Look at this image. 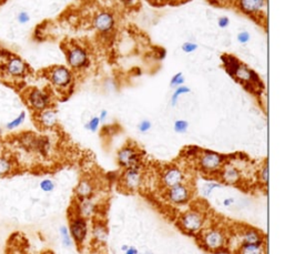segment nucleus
I'll return each mask as SVG.
<instances>
[{"instance_id":"2f4dec72","label":"nucleus","mask_w":284,"mask_h":254,"mask_svg":"<svg viewBox=\"0 0 284 254\" xmlns=\"http://www.w3.org/2000/svg\"><path fill=\"white\" fill-rule=\"evenodd\" d=\"M173 128H175V131L177 133H184V132H187V130L189 128V124L185 120H177L175 122Z\"/></svg>"},{"instance_id":"cd10ccee","label":"nucleus","mask_w":284,"mask_h":254,"mask_svg":"<svg viewBox=\"0 0 284 254\" xmlns=\"http://www.w3.org/2000/svg\"><path fill=\"white\" fill-rule=\"evenodd\" d=\"M190 88L187 86H180V87H178V88H176L175 90V92H173L172 94V97H171V105L175 107L177 103H178V100H179V98L182 96V94H185V93H189L190 92Z\"/></svg>"},{"instance_id":"a211bd4d","label":"nucleus","mask_w":284,"mask_h":254,"mask_svg":"<svg viewBox=\"0 0 284 254\" xmlns=\"http://www.w3.org/2000/svg\"><path fill=\"white\" fill-rule=\"evenodd\" d=\"M241 244H264V236L260 230L251 227L244 228L240 232Z\"/></svg>"},{"instance_id":"39448f33","label":"nucleus","mask_w":284,"mask_h":254,"mask_svg":"<svg viewBox=\"0 0 284 254\" xmlns=\"http://www.w3.org/2000/svg\"><path fill=\"white\" fill-rule=\"evenodd\" d=\"M26 102L29 106L31 110L35 112H40V111L50 108L51 106V96L49 92L46 90L39 89V88H31L27 91Z\"/></svg>"},{"instance_id":"5701e85b","label":"nucleus","mask_w":284,"mask_h":254,"mask_svg":"<svg viewBox=\"0 0 284 254\" xmlns=\"http://www.w3.org/2000/svg\"><path fill=\"white\" fill-rule=\"evenodd\" d=\"M239 254H266L264 244H240Z\"/></svg>"},{"instance_id":"ddd939ff","label":"nucleus","mask_w":284,"mask_h":254,"mask_svg":"<svg viewBox=\"0 0 284 254\" xmlns=\"http://www.w3.org/2000/svg\"><path fill=\"white\" fill-rule=\"evenodd\" d=\"M185 182V174L182 171V169L177 165L168 166L161 173V183H162L164 189L171 188L178 184L184 183Z\"/></svg>"},{"instance_id":"37998d69","label":"nucleus","mask_w":284,"mask_h":254,"mask_svg":"<svg viewBox=\"0 0 284 254\" xmlns=\"http://www.w3.org/2000/svg\"><path fill=\"white\" fill-rule=\"evenodd\" d=\"M2 152V141H1V139H0V154H1Z\"/></svg>"},{"instance_id":"c03bdc74","label":"nucleus","mask_w":284,"mask_h":254,"mask_svg":"<svg viewBox=\"0 0 284 254\" xmlns=\"http://www.w3.org/2000/svg\"><path fill=\"white\" fill-rule=\"evenodd\" d=\"M210 1H211L212 3H218V2H220V1H222V0H210Z\"/></svg>"},{"instance_id":"f704fd0d","label":"nucleus","mask_w":284,"mask_h":254,"mask_svg":"<svg viewBox=\"0 0 284 254\" xmlns=\"http://www.w3.org/2000/svg\"><path fill=\"white\" fill-rule=\"evenodd\" d=\"M151 122L149 120H142L139 125H138V130L141 133H147L148 131L151 129Z\"/></svg>"},{"instance_id":"f8f14e48","label":"nucleus","mask_w":284,"mask_h":254,"mask_svg":"<svg viewBox=\"0 0 284 254\" xmlns=\"http://www.w3.org/2000/svg\"><path fill=\"white\" fill-rule=\"evenodd\" d=\"M67 61L71 68L74 70H80L88 66L89 59L87 51L79 46H72L66 50Z\"/></svg>"},{"instance_id":"1a4fd4ad","label":"nucleus","mask_w":284,"mask_h":254,"mask_svg":"<svg viewBox=\"0 0 284 254\" xmlns=\"http://www.w3.org/2000/svg\"><path fill=\"white\" fill-rule=\"evenodd\" d=\"M233 78L239 82H241L244 87L250 91H253L254 89L262 88L263 83L260 80L259 74L250 68H248L246 65L240 63L239 68L233 74Z\"/></svg>"},{"instance_id":"393cba45","label":"nucleus","mask_w":284,"mask_h":254,"mask_svg":"<svg viewBox=\"0 0 284 254\" xmlns=\"http://www.w3.org/2000/svg\"><path fill=\"white\" fill-rule=\"evenodd\" d=\"M223 184L220 183V182H215V181H211V182H207L204 183L202 186H201V194L204 198H208L211 196V193L214 191L215 189L222 188Z\"/></svg>"},{"instance_id":"4c0bfd02","label":"nucleus","mask_w":284,"mask_h":254,"mask_svg":"<svg viewBox=\"0 0 284 254\" xmlns=\"http://www.w3.org/2000/svg\"><path fill=\"white\" fill-rule=\"evenodd\" d=\"M218 25L220 28H227L229 25H230V19H229L228 17H226V16H223V17H220L219 18V20H218Z\"/></svg>"},{"instance_id":"a18cd8bd","label":"nucleus","mask_w":284,"mask_h":254,"mask_svg":"<svg viewBox=\"0 0 284 254\" xmlns=\"http://www.w3.org/2000/svg\"><path fill=\"white\" fill-rule=\"evenodd\" d=\"M127 249H128V245H124V247L121 248V250H122V251H124V252Z\"/></svg>"},{"instance_id":"de8ad7c7","label":"nucleus","mask_w":284,"mask_h":254,"mask_svg":"<svg viewBox=\"0 0 284 254\" xmlns=\"http://www.w3.org/2000/svg\"><path fill=\"white\" fill-rule=\"evenodd\" d=\"M220 254H228V253H224V252H222V253H220Z\"/></svg>"},{"instance_id":"a19ab883","label":"nucleus","mask_w":284,"mask_h":254,"mask_svg":"<svg viewBox=\"0 0 284 254\" xmlns=\"http://www.w3.org/2000/svg\"><path fill=\"white\" fill-rule=\"evenodd\" d=\"M234 203L233 198H227V199L223 200V205L224 206H230Z\"/></svg>"},{"instance_id":"f03ea898","label":"nucleus","mask_w":284,"mask_h":254,"mask_svg":"<svg viewBox=\"0 0 284 254\" xmlns=\"http://www.w3.org/2000/svg\"><path fill=\"white\" fill-rule=\"evenodd\" d=\"M227 157L218 152H213L210 150L200 151L198 156L199 169L204 174L212 176V174L220 173L222 166L226 164Z\"/></svg>"},{"instance_id":"473e14b6","label":"nucleus","mask_w":284,"mask_h":254,"mask_svg":"<svg viewBox=\"0 0 284 254\" xmlns=\"http://www.w3.org/2000/svg\"><path fill=\"white\" fill-rule=\"evenodd\" d=\"M40 189L43 192H51L54 190V182L50 179H45L40 182Z\"/></svg>"},{"instance_id":"49530a36","label":"nucleus","mask_w":284,"mask_h":254,"mask_svg":"<svg viewBox=\"0 0 284 254\" xmlns=\"http://www.w3.org/2000/svg\"><path fill=\"white\" fill-rule=\"evenodd\" d=\"M140 254V253H139ZM143 254H153V253H151V252H145V253H143Z\"/></svg>"},{"instance_id":"c85d7f7f","label":"nucleus","mask_w":284,"mask_h":254,"mask_svg":"<svg viewBox=\"0 0 284 254\" xmlns=\"http://www.w3.org/2000/svg\"><path fill=\"white\" fill-rule=\"evenodd\" d=\"M259 181L261 182L263 185H266L269 183V163L264 162L263 165L261 166L259 171Z\"/></svg>"},{"instance_id":"c9c22d12","label":"nucleus","mask_w":284,"mask_h":254,"mask_svg":"<svg viewBox=\"0 0 284 254\" xmlns=\"http://www.w3.org/2000/svg\"><path fill=\"white\" fill-rule=\"evenodd\" d=\"M196 48H198V46H196L195 42L187 41L182 45V50L184 51L185 54H191V53H193V51H195Z\"/></svg>"},{"instance_id":"72a5a7b5","label":"nucleus","mask_w":284,"mask_h":254,"mask_svg":"<svg viewBox=\"0 0 284 254\" xmlns=\"http://www.w3.org/2000/svg\"><path fill=\"white\" fill-rule=\"evenodd\" d=\"M17 21L20 23V25H26V23H28L30 21V15L27 13V11H20L17 15Z\"/></svg>"},{"instance_id":"b1692460","label":"nucleus","mask_w":284,"mask_h":254,"mask_svg":"<svg viewBox=\"0 0 284 254\" xmlns=\"http://www.w3.org/2000/svg\"><path fill=\"white\" fill-rule=\"evenodd\" d=\"M14 161L9 157L0 154V177H7L13 172Z\"/></svg>"},{"instance_id":"a878e982","label":"nucleus","mask_w":284,"mask_h":254,"mask_svg":"<svg viewBox=\"0 0 284 254\" xmlns=\"http://www.w3.org/2000/svg\"><path fill=\"white\" fill-rule=\"evenodd\" d=\"M25 120H26V112L25 111H21V112L19 113L15 119H13V120L9 121V122H7L5 127H6L7 130L13 131L15 129L19 128V127H20L23 122H25Z\"/></svg>"},{"instance_id":"aec40b11","label":"nucleus","mask_w":284,"mask_h":254,"mask_svg":"<svg viewBox=\"0 0 284 254\" xmlns=\"http://www.w3.org/2000/svg\"><path fill=\"white\" fill-rule=\"evenodd\" d=\"M94 191H96V185L93 181L91 179L85 178L80 180L76 186L74 193H76L77 199H88V198H92Z\"/></svg>"},{"instance_id":"c756f323","label":"nucleus","mask_w":284,"mask_h":254,"mask_svg":"<svg viewBox=\"0 0 284 254\" xmlns=\"http://www.w3.org/2000/svg\"><path fill=\"white\" fill-rule=\"evenodd\" d=\"M100 124H101V121L99 117H92L88 122H87L85 128L87 130L91 131V132H96V131H98V129H99Z\"/></svg>"},{"instance_id":"79ce46f5","label":"nucleus","mask_w":284,"mask_h":254,"mask_svg":"<svg viewBox=\"0 0 284 254\" xmlns=\"http://www.w3.org/2000/svg\"><path fill=\"white\" fill-rule=\"evenodd\" d=\"M98 117H99V119H100V121H101V122H102V121H105L106 119V117H108V112H106V110H102L101 112H100V114H99V116H98Z\"/></svg>"},{"instance_id":"6ab92c4d","label":"nucleus","mask_w":284,"mask_h":254,"mask_svg":"<svg viewBox=\"0 0 284 254\" xmlns=\"http://www.w3.org/2000/svg\"><path fill=\"white\" fill-rule=\"evenodd\" d=\"M37 121L40 127L45 129H51L58 124L57 112L53 109L48 108L37 113Z\"/></svg>"},{"instance_id":"f257e3e1","label":"nucleus","mask_w":284,"mask_h":254,"mask_svg":"<svg viewBox=\"0 0 284 254\" xmlns=\"http://www.w3.org/2000/svg\"><path fill=\"white\" fill-rule=\"evenodd\" d=\"M199 241L202 247L210 252H221L227 248L229 237L226 231L220 228H209L202 230L199 234Z\"/></svg>"},{"instance_id":"4468645a","label":"nucleus","mask_w":284,"mask_h":254,"mask_svg":"<svg viewBox=\"0 0 284 254\" xmlns=\"http://www.w3.org/2000/svg\"><path fill=\"white\" fill-rule=\"evenodd\" d=\"M266 6V0H238L239 9L251 17L263 16Z\"/></svg>"},{"instance_id":"0eeeda50","label":"nucleus","mask_w":284,"mask_h":254,"mask_svg":"<svg viewBox=\"0 0 284 254\" xmlns=\"http://www.w3.org/2000/svg\"><path fill=\"white\" fill-rule=\"evenodd\" d=\"M141 153L136 146L124 145L117 153V161L121 168H141Z\"/></svg>"},{"instance_id":"7ed1b4c3","label":"nucleus","mask_w":284,"mask_h":254,"mask_svg":"<svg viewBox=\"0 0 284 254\" xmlns=\"http://www.w3.org/2000/svg\"><path fill=\"white\" fill-rule=\"evenodd\" d=\"M179 227L185 233L191 236H199L206 227V218L203 213L198 210H189L182 213L179 218Z\"/></svg>"},{"instance_id":"ea45409f","label":"nucleus","mask_w":284,"mask_h":254,"mask_svg":"<svg viewBox=\"0 0 284 254\" xmlns=\"http://www.w3.org/2000/svg\"><path fill=\"white\" fill-rule=\"evenodd\" d=\"M124 254H139V251L135 247H128V249L124 251Z\"/></svg>"},{"instance_id":"2eb2a0df","label":"nucleus","mask_w":284,"mask_h":254,"mask_svg":"<svg viewBox=\"0 0 284 254\" xmlns=\"http://www.w3.org/2000/svg\"><path fill=\"white\" fill-rule=\"evenodd\" d=\"M93 27L101 34H106L111 31L114 27V17L108 11H102L97 14L93 18Z\"/></svg>"},{"instance_id":"9d476101","label":"nucleus","mask_w":284,"mask_h":254,"mask_svg":"<svg viewBox=\"0 0 284 254\" xmlns=\"http://www.w3.org/2000/svg\"><path fill=\"white\" fill-rule=\"evenodd\" d=\"M164 198L168 202L175 205H184L190 202L192 198V193L190 186L185 183H181L171 188L165 189Z\"/></svg>"},{"instance_id":"7c9ffc66","label":"nucleus","mask_w":284,"mask_h":254,"mask_svg":"<svg viewBox=\"0 0 284 254\" xmlns=\"http://www.w3.org/2000/svg\"><path fill=\"white\" fill-rule=\"evenodd\" d=\"M183 83H184L183 73H178L175 74V76L172 77L170 86L172 87V88H178V87L183 86Z\"/></svg>"},{"instance_id":"20e7f679","label":"nucleus","mask_w":284,"mask_h":254,"mask_svg":"<svg viewBox=\"0 0 284 254\" xmlns=\"http://www.w3.org/2000/svg\"><path fill=\"white\" fill-rule=\"evenodd\" d=\"M47 76L53 88L60 91L68 89L73 81L72 73L65 66L53 67L48 70Z\"/></svg>"},{"instance_id":"423d86ee","label":"nucleus","mask_w":284,"mask_h":254,"mask_svg":"<svg viewBox=\"0 0 284 254\" xmlns=\"http://www.w3.org/2000/svg\"><path fill=\"white\" fill-rule=\"evenodd\" d=\"M69 232L70 236L72 237V241L76 243L78 247H81L87 240L89 233L88 228V220L79 216V214L74 213L71 217L69 222Z\"/></svg>"},{"instance_id":"412c9836","label":"nucleus","mask_w":284,"mask_h":254,"mask_svg":"<svg viewBox=\"0 0 284 254\" xmlns=\"http://www.w3.org/2000/svg\"><path fill=\"white\" fill-rule=\"evenodd\" d=\"M92 236L97 242H99V243H105L106 241V237H108V230H106V227L104 222L101 221L94 222L92 227Z\"/></svg>"},{"instance_id":"9b49d317","label":"nucleus","mask_w":284,"mask_h":254,"mask_svg":"<svg viewBox=\"0 0 284 254\" xmlns=\"http://www.w3.org/2000/svg\"><path fill=\"white\" fill-rule=\"evenodd\" d=\"M121 183L130 192L138 191L143 184V173L141 171V168L124 169L121 177Z\"/></svg>"},{"instance_id":"58836bf2","label":"nucleus","mask_w":284,"mask_h":254,"mask_svg":"<svg viewBox=\"0 0 284 254\" xmlns=\"http://www.w3.org/2000/svg\"><path fill=\"white\" fill-rule=\"evenodd\" d=\"M122 3H124V6H127V7H133V6H136L138 1L139 0H121Z\"/></svg>"},{"instance_id":"4be33fe9","label":"nucleus","mask_w":284,"mask_h":254,"mask_svg":"<svg viewBox=\"0 0 284 254\" xmlns=\"http://www.w3.org/2000/svg\"><path fill=\"white\" fill-rule=\"evenodd\" d=\"M221 60H222L223 62V67L227 73L230 74L231 77H233L234 73L236 71V69L239 68L240 63L241 62H240L234 55H231V54H223L222 57H221Z\"/></svg>"},{"instance_id":"e433bc0d","label":"nucleus","mask_w":284,"mask_h":254,"mask_svg":"<svg viewBox=\"0 0 284 254\" xmlns=\"http://www.w3.org/2000/svg\"><path fill=\"white\" fill-rule=\"evenodd\" d=\"M238 40L241 43H247L248 40H250V35L247 31H242L238 35Z\"/></svg>"},{"instance_id":"f3484780","label":"nucleus","mask_w":284,"mask_h":254,"mask_svg":"<svg viewBox=\"0 0 284 254\" xmlns=\"http://www.w3.org/2000/svg\"><path fill=\"white\" fill-rule=\"evenodd\" d=\"M76 213L85 218V219H91L98 213V204L91 198L88 199H78L76 204Z\"/></svg>"},{"instance_id":"bb28decb","label":"nucleus","mask_w":284,"mask_h":254,"mask_svg":"<svg viewBox=\"0 0 284 254\" xmlns=\"http://www.w3.org/2000/svg\"><path fill=\"white\" fill-rule=\"evenodd\" d=\"M60 237H61V243L66 249H70L71 247H72V244H73L72 237H71L70 236L68 227H66V225H62V227L60 228Z\"/></svg>"},{"instance_id":"dca6fc26","label":"nucleus","mask_w":284,"mask_h":254,"mask_svg":"<svg viewBox=\"0 0 284 254\" xmlns=\"http://www.w3.org/2000/svg\"><path fill=\"white\" fill-rule=\"evenodd\" d=\"M219 174L221 177V180L229 185H236L240 183V181L242 179V174L239 168H236L235 165L231 163H228V162H226V164L222 166Z\"/></svg>"},{"instance_id":"09e8293b","label":"nucleus","mask_w":284,"mask_h":254,"mask_svg":"<svg viewBox=\"0 0 284 254\" xmlns=\"http://www.w3.org/2000/svg\"><path fill=\"white\" fill-rule=\"evenodd\" d=\"M0 133H1V128H0Z\"/></svg>"},{"instance_id":"6e6552de","label":"nucleus","mask_w":284,"mask_h":254,"mask_svg":"<svg viewBox=\"0 0 284 254\" xmlns=\"http://www.w3.org/2000/svg\"><path fill=\"white\" fill-rule=\"evenodd\" d=\"M2 70L7 77L13 79H22L28 74L29 66L18 55L10 54L5 61Z\"/></svg>"}]
</instances>
